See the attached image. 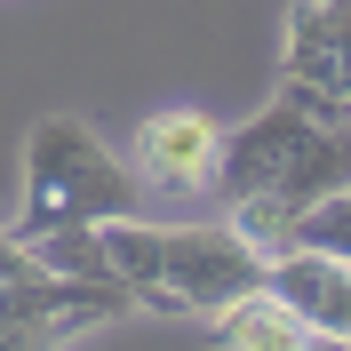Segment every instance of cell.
<instances>
[{
  "mask_svg": "<svg viewBox=\"0 0 351 351\" xmlns=\"http://www.w3.org/2000/svg\"><path fill=\"white\" fill-rule=\"evenodd\" d=\"M144 208V176L136 160H120L104 136L72 120V112H48L24 136V176H16V232H56V223H104V216H136Z\"/></svg>",
  "mask_w": 351,
  "mask_h": 351,
  "instance_id": "3957f363",
  "label": "cell"
},
{
  "mask_svg": "<svg viewBox=\"0 0 351 351\" xmlns=\"http://www.w3.org/2000/svg\"><path fill=\"white\" fill-rule=\"evenodd\" d=\"M304 351H351V335H311Z\"/></svg>",
  "mask_w": 351,
  "mask_h": 351,
  "instance_id": "ba28073f",
  "label": "cell"
},
{
  "mask_svg": "<svg viewBox=\"0 0 351 351\" xmlns=\"http://www.w3.org/2000/svg\"><path fill=\"white\" fill-rule=\"evenodd\" d=\"M335 192H351V104L343 96L280 80L263 112L223 128V160H216V192L208 199L263 256L295 247V223Z\"/></svg>",
  "mask_w": 351,
  "mask_h": 351,
  "instance_id": "6da1fadb",
  "label": "cell"
},
{
  "mask_svg": "<svg viewBox=\"0 0 351 351\" xmlns=\"http://www.w3.org/2000/svg\"><path fill=\"white\" fill-rule=\"evenodd\" d=\"M208 335H216V351H304L311 343V328L271 295V287H247V295L216 304L208 311Z\"/></svg>",
  "mask_w": 351,
  "mask_h": 351,
  "instance_id": "52a82bcc",
  "label": "cell"
},
{
  "mask_svg": "<svg viewBox=\"0 0 351 351\" xmlns=\"http://www.w3.org/2000/svg\"><path fill=\"white\" fill-rule=\"evenodd\" d=\"M280 80L351 104V0H295L280 24Z\"/></svg>",
  "mask_w": 351,
  "mask_h": 351,
  "instance_id": "5b68a950",
  "label": "cell"
},
{
  "mask_svg": "<svg viewBox=\"0 0 351 351\" xmlns=\"http://www.w3.org/2000/svg\"><path fill=\"white\" fill-rule=\"evenodd\" d=\"M263 287L280 295L311 335H351V256H328V247H280L263 263Z\"/></svg>",
  "mask_w": 351,
  "mask_h": 351,
  "instance_id": "8992f818",
  "label": "cell"
},
{
  "mask_svg": "<svg viewBox=\"0 0 351 351\" xmlns=\"http://www.w3.org/2000/svg\"><path fill=\"white\" fill-rule=\"evenodd\" d=\"M96 240H104L112 280L136 295V311H176V319H208L216 304L263 287V263H271L232 216L152 223L136 208V216H104Z\"/></svg>",
  "mask_w": 351,
  "mask_h": 351,
  "instance_id": "7a4b0ae2",
  "label": "cell"
},
{
  "mask_svg": "<svg viewBox=\"0 0 351 351\" xmlns=\"http://www.w3.org/2000/svg\"><path fill=\"white\" fill-rule=\"evenodd\" d=\"M216 160H223V128L199 104H160L136 128V176L168 199H208L216 192Z\"/></svg>",
  "mask_w": 351,
  "mask_h": 351,
  "instance_id": "277c9868",
  "label": "cell"
}]
</instances>
